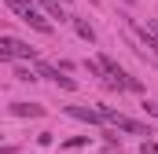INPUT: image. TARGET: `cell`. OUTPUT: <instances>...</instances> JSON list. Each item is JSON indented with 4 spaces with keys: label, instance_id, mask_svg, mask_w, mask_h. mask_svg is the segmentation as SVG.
<instances>
[{
    "label": "cell",
    "instance_id": "cell-7",
    "mask_svg": "<svg viewBox=\"0 0 158 154\" xmlns=\"http://www.w3.org/2000/svg\"><path fill=\"white\" fill-rule=\"evenodd\" d=\"M63 147H66V151H77V147H88V136H70V140H63Z\"/></svg>",
    "mask_w": 158,
    "mask_h": 154
},
{
    "label": "cell",
    "instance_id": "cell-6",
    "mask_svg": "<svg viewBox=\"0 0 158 154\" xmlns=\"http://www.w3.org/2000/svg\"><path fill=\"white\" fill-rule=\"evenodd\" d=\"M74 30H77V37L81 40H88V44H96V30L85 22V18H74Z\"/></svg>",
    "mask_w": 158,
    "mask_h": 154
},
{
    "label": "cell",
    "instance_id": "cell-10",
    "mask_svg": "<svg viewBox=\"0 0 158 154\" xmlns=\"http://www.w3.org/2000/svg\"><path fill=\"white\" fill-rule=\"evenodd\" d=\"M121 4H136V0H121Z\"/></svg>",
    "mask_w": 158,
    "mask_h": 154
},
{
    "label": "cell",
    "instance_id": "cell-3",
    "mask_svg": "<svg viewBox=\"0 0 158 154\" xmlns=\"http://www.w3.org/2000/svg\"><path fill=\"white\" fill-rule=\"evenodd\" d=\"M66 114L85 121V125H103V114L99 110H92V107H66Z\"/></svg>",
    "mask_w": 158,
    "mask_h": 154
},
{
    "label": "cell",
    "instance_id": "cell-8",
    "mask_svg": "<svg viewBox=\"0 0 158 154\" xmlns=\"http://www.w3.org/2000/svg\"><path fill=\"white\" fill-rule=\"evenodd\" d=\"M140 154H158V143L151 136H143V143H140Z\"/></svg>",
    "mask_w": 158,
    "mask_h": 154
},
{
    "label": "cell",
    "instance_id": "cell-2",
    "mask_svg": "<svg viewBox=\"0 0 158 154\" xmlns=\"http://www.w3.org/2000/svg\"><path fill=\"white\" fill-rule=\"evenodd\" d=\"M129 26H132V33H136V37L151 48V55L158 59V30H151V26H140V22H129Z\"/></svg>",
    "mask_w": 158,
    "mask_h": 154
},
{
    "label": "cell",
    "instance_id": "cell-1",
    "mask_svg": "<svg viewBox=\"0 0 158 154\" xmlns=\"http://www.w3.org/2000/svg\"><path fill=\"white\" fill-rule=\"evenodd\" d=\"M0 59H4V63H15V59H30V63H37V48L15 40L11 33H4V37H0Z\"/></svg>",
    "mask_w": 158,
    "mask_h": 154
},
{
    "label": "cell",
    "instance_id": "cell-4",
    "mask_svg": "<svg viewBox=\"0 0 158 154\" xmlns=\"http://www.w3.org/2000/svg\"><path fill=\"white\" fill-rule=\"evenodd\" d=\"M11 114L15 117H40L44 107H40V103H11Z\"/></svg>",
    "mask_w": 158,
    "mask_h": 154
},
{
    "label": "cell",
    "instance_id": "cell-5",
    "mask_svg": "<svg viewBox=\"0 0 158 154\" xmlns=\"http://www.w3.org/2000/svg\"><path fill=\"white\" fill-rule=\"evenodd\" d=\"M7 66H11V77H15V81H37V70H30V66H22V63H7Z\"/></svg>",
    "mask_w": 158,
    "mask_h": 154
},
{
    "label": "cell",
    "instance_id": "cell-9",
    "mask_svg": "<svg viewBox=\"0 0 158 154\" xmlns=\"http://www.w3.org/2000/svg\"><path fill=\"white\" fill-rule=\"evenodd\" d=\"M143 110H147L151 117H158V103H151V99H147V103H143Z\"/></svg>",
    "mask_w": 158,
    "mask_h": 154
}]
</instances>
